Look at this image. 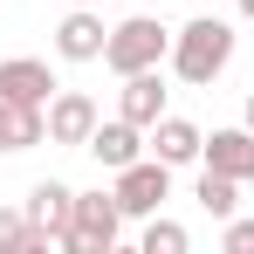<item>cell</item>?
<instances>
[{
  "mask_svg": "<svg viewBox=\"0 0 254 254\" xmlns=\"http://www.w3.org/2000/svg\"><path fill=\"white\" fill-rule=\"evenodd\" d=\"M227 62H234V28H227V21H213V14L186 21V28L172 35V76H179V83L206 89Z\"/></svg>",
  "mask_w": 254,
  "mask_h": 254,
  "instance_id": "cell-1",
  "label": "cell"
},
{
  "mask_svg": "<svg viewBox=\"0 0 254 254\" xmlns=\"http://www.w3.org/2000/svg\"><path fill=\"white\" fill-rule=\"evenodd\" d=\"M172 55V28L165 21H151V14H130L110 28V42H103V62L117 69V76H137V69H158Z\"/></svg>",
  "mask_w": 254,
  "mask_h": 254,
  "instance_id": "cell-2",
  "label": "cell"
},
{
  "mask_svg": "<svg viewBox=\"0 0 254 254\" xmlns=\"http://www.w3.org/2000/svg\"><path fill=\"white\" fill-rule=\"evenodd\" d=\"M117 234H124V206H117V192H76V220H69L62 248H69V254H110Z\"/></svg>",
  "mask_w": 254,
  "mask_h": 254,
  "instance_id": "cell-3",
  "label": "cell"
},
{
  "mask_svg": "<svg viewBox=\"0 0 254 254\" xmlns=\"http://www.w3.org/2000/svg\"><path fill=\"white\" fill-rule=\"evenodd\" d=\"M117 206H124V220H151V213L172 199V165L165 158H130L124 172H117Z\"/></svg>",
  "mask_w": 254,
  "mask_h": 254,
  "instance_id": "cell-4",
  "label": "cell"
},
{
  "mask_svg": "<svg viewBox=\"0 0 254 254\" xmlns=\"http://www.w3.org/2000/svg\"><path fill=\"white\" fill-rule=\"evenodd\" d=\"M96 124L103 117H96V103H89L83 89H55L48 96V144H89Z\"/></svg>",
  "mask_w": 254,
  "mask_h": 254,
  "instance_id": "cell-5",
  "label": "cell"
},
{
  "mask_svg": "<svg viewBox=\"0 0 254 254\" xmlns=\"http://www.w3.org/2000/svg\"><path fill=\"white\" fill-rule=\"evenodd\" d=\"M103 42H110V28H103L96 7L62 14V28H55V55H62V62H103Z\"/></svg>",
  "mask_w": 254,
  "mask_h": 254,
  "instance_id": "cell-6",
  "label": "cell"
},
{
  "mask_svg": "<svg viewBox=\"0 0 254 254\" xmlns=\"http://www.w3.org/2000/svg\"><path fill=\"white\" fill-rule=\"evenodd\" d=\"M89 158L103 172H124L130 158H144V124H130V117H110V124H96L89 130V144H83Z\"/></svg>",
  "mask_w": 254,
  "mask_h": 254,
  "instance_id": "cell-7",
  "label": "cell"
},
{
  "mask_svg": "<svg viewBox=\"0 0 254 254\" xmlns=\"http://www.w3.org/2000/svg\"><path fill=\"white\" fill-rule=\"evenodd\" d=\"M28 220L42 227L55 248H62V234H69V220H76V186H62V179H42V186L28 192Z\"/></svg>",
  "mask_w": 254,
  "mask_h": 254,
  "instance_id": "cell-8",
  "label": "cell"
},
{
  "mask_svg": "<svg viewBox=\"0 0 254 254\" xmlns=\"http://www.w3.org/2000/svg\"><path fill=\"white\" fill-rule=\"evenodd\" d=\"M0 96H7V103H35V110H48V96H55V76H48V62H35V55H14V62H0Z\"/></svg>",
  "mask_w": 254,
  "mask_h": 254,
  "instance_id": "cell-9",
  "label": "cell"
},
{
  "mask_svg": "<svg viewBox=\"0 0 254 254\" xmlns=\"http://www.w3.org/2000/svg\"><path fill=\"white\" fill-rule=\"evenodd\" d=\"M199 165H213V172H227V179L248 186V179H254V130L248 124H241V130H213L206 144H199Z\"/></svg>",
  "mask_w": 254,
  "mask_h": 254,
  "instance_id": "cell-10",
  "label": "cell"
},
{
  "mask_svg": "<svg viewBox=\"0 0 254 254\" xmlns=\"http://www.w3.org/2000/svg\"><path fill=\"white\" fill-rule=\"evenodd\" d=\"M117 117H130V124H144V130L165 117V83H158V69L124 76V89H117Z\"/></svg>",
  "mask_w": 254,
  "mask_h": 254,
  "instance_id": "cell-11",
  "label": "cell"
},
{
  "mask_svg": "<svg viewBox=\"0 0 254 254\" xmlns=\"http://www.w3.org/2000/svg\"><path fill=\"white\" fill-rule=\"evenodd\" d=\"M28 144H48V110L0 96V151H28Z\"/></svg>",
  "mask_w": 254,
  "mask_h": 254,
  "instance_id": "cell-12",
  "label": "cell"
},
{
  "mask_svg": "<svg viewBox=\"0 0 254 254\" xmlns=\"http://www.w3.org/2000/svg\"><path fill=\"white\" fill-rule=\"evenodd\" d=\"M199 124H186V117H158L151 124V158H165V165H192L199 158Z\"/></svg>",
  "mask_w": 254,
  "mask_h": 254,
  "instance_id": "cell-13",
  "label": "cell"
},
{
  "mask_svg": "<svg viewBox=\"0 0 254 254\" xmlns=\"http://www.w3.org/2000/svg\"><path fill=\"white\" fill-rule=\"evenodd\" d=\"M199 206L213 213V220H234L241 213V179H227V172H199Z\"/></svg>",
  "mask_w": 254,
  "mask_h": 254,
  "instance_id": "cell-14",
  "label": "cell"
},
{
  "mask_svg": "<svg viewBox=\"0 0 254 254\" xmlns=\"http://www.w3.org/2000/svg\"><path fill=\"white\" fill-rule=\"evenodd\" d=\"M144 254H186V227L179 220H144Z\"/></svg>",
  "mask_w": 254,
  "mask_h": 254,
  "instance_id": "cell-15",
  "label": "cell"
},
{
  "mask_svg": "<svg viewBox=\"0 0 254 254\" xmlns=\"http://www.w3.org/2000/svg\"><path fill=\"white\" fill-rule=\"evenodd\" d=\"M28 227H35L28 213H7V206H0V254H28Z\"/></svg>",
  "mask_w": 254,
  "mask_h": 254,
  "instance_id": "cell-16",
  "label": "cell"
},
{
  "mask_svg": "<svg viewBox=\"0 0 254 254\" xmlns=\"http://www.w3.org/2000/svg\"><path fill=\"white\" fill-rule=\"evenodd\" d=\"M220 248H227V254H254V220L234 213V220H227V234H220Z\"/></svg>",
  "mask_w": 254,
  "mask_h": 254,
  "instance_id": "cell-17",
  "label": "cell"
},
{
  "mask_svg": "<svg viewBox=\"0 0 254 254\" xmlns=\"http://www.w3.org/2000/svg\"><path fill=\"white\" fill-rule=\"evenodd\" d=\"M241 124H248V130H254V96H248V117H241Z\"/></svg>",
  "mask_w": 254,
  "mask_h": 254,
  "instance_id": "cell-18",
  "label": "cell"
},
{
  "mask_svg": "<svg viewBox=\"0 0 254 254\" xmlns=\"http://www.w3.org/2000/svg\"><path fill=\"white\" fill-rule=\"evenodd\" d=\"M241 14H248V21H254V0H241Z\"/></svg>",
  "mask_w": 254,
  "mask_h": 254,
  "instance_id": "cell-19",
  "label": "cell"
},
{
  "mask_svg": "<svg viewBox=\"0 0 254 254\" xmlns=\"http://www.w3.org/2000/svg\"><path fill=\"white\" fill-rule=\"evenodd\" d=\"M76 7H96V0H76Z\"/></svg>",
  "mask_w": 254,
  "mask_h": 254,
  "instance_id": "cell-20",
  "label": "cell"
}]
</instances>
